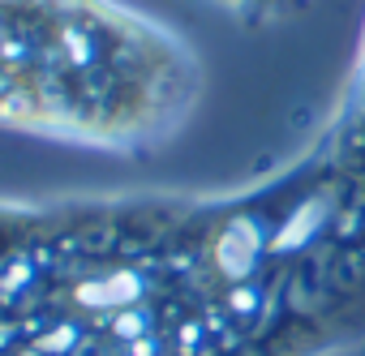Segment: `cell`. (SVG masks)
I'll return each mask as SVG.
<instances>
[{"mask_svg": "<svg viewBox=\"0 0 365 356\" xmlns=\"http://www.w3.org/2000/svg\"><path fill=\"white\" fill-rule=\"evenodd\" d=\"M202 95L198 48L129 0H0V133L146 159Z\"/></svg>", "mask_w": 365, "mask_h": 356, "instance_id": "6da1fadb", "label": "cell"}, {"mask_svg": "<svg viewBox=\"0 0 365 356\" xmlns=\"http://www.w3.org/2000/svg\"><path fill=\"white\" fill-rule=\"evenodd\" d=\"M0 356H262L190 279L0 224Z\"/></svg>", "mask_w": 365, "mask_h": 356, "instance_id": "7a4b0ae2", "label": "cell"}, {"mask_svg": "<svg viewBox=\"0 0 365 356\" xmlns=\"http://www.w3.org/2000/svg\"><path fill=\"white\" fill-rule=\"evenodd\" d=\"M314 133L331 150V163H335L339 181H344L348 206L365 224V31H361L356 61L348 69V82L339 90V103Z\"/></svg>", "mask_w": 365, "mask_h": 356, "instance_id": "3957f363", "label": "cell"}, {"mask_svg": "<svg viewBox=\"0 0 365 356\" xmlns=\"http://www.w3.org/2000/svg\"><path fill=\"white\" fill-rule=\"evenodd\" d=\"M194 5H207L241 26H279L297 14H305L309 0H194Z\"/></svg>", "mask_w": 365, "mask_h": 356, "instance_id": "277c9868", "label": "cell"}]
</instances>
